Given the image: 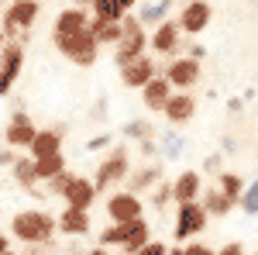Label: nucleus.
I'll return each mask as SVG.
<instances>
[{"label": "nucleus", "instance_id": "f257e3e1", "mask_svg": "<svg viewBox=\"0 0 258 255\" xmlns=\"http://www.w3.org/2000/svg\"><path fill=\"white\" fill-rule=\"evenodd\" d=\"M55 228H59V221L48 214V211H41V207H35V211H21V214H14V221H11V235L18 238V241H24V245H52V235H55Z\"/></svg>", "mask_w": 258, "mask_h": 255}, {"label": "nucleus", "instance_id": "f03ea898", "mask_svg": "<svg viewBox=\"0 0 258 255\" xmlns=\"http://www.w3.org/2000/svg\"><path fill=\"white\" fill-rule=\"evenodd\" d=\"M145 48H148V31H145V24L138 21V14H124L120 18V41L114 45V66H127V62H135L145 56Z\"/></svg>", "mask_w": 258, "mask_h": 255}, {"label": "nucleus", "instance_id": "7ed1b4c3", "mask_svg": "<svg viewBox=\"0 0 258 255\" xmlns=\"http://www.w3.org/2000/svg\"><path fill=\"white\" fill-rule=\"evenodd\" d=\"M152 241V228L148 221H127V224H110L100 231V245H120L124 255H138L145 245Z\"/></svg>", "mask_w": 258, "mask_h": 255}, {"label": "nucleus", "instance_id": "20e7f679", "mask_svg": "<svg viewBox=\"0 0 258 255\" xmlns=\"http://www.w3.org/2000/svg\"><path fill=\"white\" fill-rule=\"evenodd\" d=\"M127 176H131V152H127L124 145H114V148L103 156V162L97 166L93 190H97V196H100L103 190H110V186H120Z\"/></svg>", "mask_w": 258, "mask_h": 255}, {"label": "nucleus", "instance_id": "39448f33", "mask_svg": "<svg viewBox=\"0 0 258 255\" xmlns=\"http://www.w3.org/2000/svg\"><path fill=\"white\" fill-rule=\"evenodd\" d=\"M207 211H203V203L193 200V203H179L176 207V224H172V238L176 241H189V238L203 235V228H207Z\"/></svg>", "mask_w": 258, "mask_h": 255}, {"label": "nucleus", "instance_id": "423d86ee", "mask_svg": "<svg viewBox=\"0 0 258 255\" xmlns=\"http://www.w3.org/2000/svg\"><path fill=\"white\" fill-rule=\"evenodd\" d=\"M162 76L172 83L176 93H189L200 79H203V66H200L197 59H189V56H176V59H169V66H165Z\"/></svg>", "mask_w": 258, "mask_h": 255}, {"label": "nucleus", "instance_id": "0eeeda50", "mask_svg": "<svg viewBox=\"0 0 258 255\" xmlns=\"http://www.w3.org/2000/svg\"><path fill=\"white\" fill-rule=\"evenodd\" d=\"M107 217L110 224H127V221H141L145 217V200L131 190H114L107 196Z\"/></svg>", "mask_w": 258, "mask_h": 255}, {"label": "nucleus", "instance_id": "6e6552de", "mask_svg": "<svg viewBox=\"0 0 258 255\" xmlns=\"http://www.w3.org/2000/svg\"><path fill=\"white\" fill-rule=\"evenodd\" d=\"M210 18H214V7H210L207 0H186V4L179 7V14H176V24H179V31H182V35L197 38V35L207 31Z\"/></svg>", "mask_w": 258, "mask_h": 255}, {"label": "nucleus", "instance_id": "1a4fd4ad", "mask_svg": "<svg viewBox=\"0 0 258 255\" xmlns=\"http://www.w3.org/2000/svg\"><path fill=\"white\" fill-rule=\"evenodd\" d=\"M55 48H59L73 66H83V69L97 66V59H100V41L93 38L90 31H83V35H76V38H69V41H59Z\"/></svg>", "mask_w": 258, "mask_h": 255}, {"label": "nucleus", "instance_id": "9d476101", "mask_svg": "<svg viewBox=\"0 0 258 255\" xmlns=\"http://www.w3.org/2000/svg\"><path fill=\"white\" fill-rule=\"evenodd\" d=\"M21 66H24V45L21 41H7L0 48V97H7L14 90V83L21 76Z\"/></svg>", "mask_w": 258, "mask_h": 255}, {"label": "nucleus", "instance_id": "9b49d317", "mask_svg": "<svg viewBox=\"0 0 258 255\" xmlns=\"http://www.w3.org/2000/svg\"><path fill=\"white\" fill-rule=\"evenodd\" d=\"M86 28H90V14L80 11V7H66V11L55 14L52 41H55V45H59V41H69V38H76V35H83Z\"/></svg>", "mask_w": 258, "mask_h": 255}, {"label": "nucleus", "instance_id": "f8f14e48", "mask_svg": "<svg viewBox=\"0 0 258 255\" xmlns=\"http://www.w3.org/2000/svg\"><path fill=\"white\" fill-rule=\"evenodd\" d=\"M148 45H152V52H159V56H169V59H176L179 45H182V31H179L176 18H165L159 28H152V35H148Z\"/></svg>", "mask_w": 258, "mask_h": 255}, {"label": "nucleus", "instance_id": "ddd939ff", "mask_svg": "<svg viewBox=\"0 0 258 255\" xmlns=\"http://www.w3.org/2000/svg\"><path fill=\"white\" fill-rule=\"evenodd\" d=\"M155 76H159V66H155L152 56H141V59L120 66V79H124V86H127V90H145Z\"/></svg>", "mask_w": 258, "mask_h": 255}, {"label": "nucleus", "instance_id": "4468645a", "mask_svg": "<svg viewBox=\"0 0 258 255\" xmlns=\"http://www.w3.org/2000/svg\"><path fill=\"white\" fill-rule=\"evenodd\" d=\"M4 138H7V148H31V141L38 138V128L31 124V118H28L24 111H18V114L11 118V124H7Z\"/></svg>", "mask_w": 258, "mask_h": 255}, {"label": "nucleus", "instance_id": "2eb2a0df", "mask_svg": "<svg viewBox=\"0 0 258 255\" xmlns=\"http://www.w3.org/2000/svg\"><path fill=\"white\" fill-rule=\"evenodd\" d=\"M200 193H203V176H200L197 169H182L176 176V183H172V203H193V200H200Z\"/></svg>", "mask_w": 258, "mask_h": 255}, {"label": "nucleus", "instance_id": "dca6fc26", "mask_svg": "<svg viewBox=\"0 0 258 255\" xmlns=\"http://www.w3.org/2000/svg\"><path fill=\"white\" fill-rule=\"evenodd\" d=\"M172 93H176V90H172V83L159 73V76L141 90V104L148 107V114H159V111H165V104L172 100Z\"/></svg>", "mask_w": 258, "mask_h": 255}, {"label": "nucleus", "instance_id": "f3484780", "mask_svg": "<svg viewBox=\"0 0 258 255\" xmlns=\"http://www.w3.org/2000/svg\"><path fill=\"white\" fill-rule=\"evenodd\" d=\"M62 128H45L38 131V138L31 141V159H52V156H62Z\"/></svg>", "mask_w": 258, "mask_h": 255}, {"label": "nucleus", "instance_id": "a211bd4d", "mask_svg": "<svg viewBox=\"0 0 258 255\" xmlns=\"http://www.w3.org/2000/svg\"><path fill=\"white\" fill-rule=\"evenodd\" d=\"M162 114L169 118L172 128H176V124H186V121H193V114H197V100L189 97V93H172V100L165 104Z\"/></svg>", "mask_w": 258, "mask_h": 255}, {"label": "nucleus", "instance_id": "6ab92c4d", "mask_svg": "<svg viewBox=\"0 0 258 255\" xmlns=\"http://www.w3.org/2000/svg\"><path fill=\"white\" fill-rule=\"evenodd\" d=\"M93 200H97L93 179L76 176V183H73V186H69V193H66V207H73V211H90V207H93Z\"/></svg>", "mask_w": 258, "mask_h": 255}, {"label": "nucleus", "instance_id": "aec40b11", "mask_svg": "<svg viewBox=\"0 0 258 255\" xmlns=\"http://www.w3.org/2000/svg\"><path fill=\"white\" fill-rule=\"evenodd\" d=\"M159 183H162V166H159V162H152V166L145 162L141 169H135V173L127 176V190H131V193H141V190L152 193Z\"/></svg>", "mask_w": 258, "mask_h": 255}, {"label": "nucleus", "instance_id": "412c9836", "mask_svg": "<svg viewBox=\"0 0 258 255\" xmlns=\"http://www.w3.org/2000/svg\"><path fill=\"white\" fill-rule=\"evenodd\" d=\"M200 203H203L207 217H227L231 211H234V203H231L227 196L220 193L217 186H203V193H200Z\"/></svg>", "mask_w": 258, "mask_h": 255}, {"label": "nucleus", "instance_id": "4be33fe9", "mask_svg": "<svg viewBox=\"0 0 258 255\" xmlns=\"http://www.w3.org/2000/svg\"><path fill=\"white\" fill-rule=\"evenodd\" d=\"M11 173H14V179L24 186V193L41 196V190H38V169H35V159H31V156H28V159H18Z\"/></svg>", "mask_w": 258, "mask_h": 255}, {"label": "nucleus", "instance_id": "5701e85b", "mask_svg": "<svg viewBox=\"0 0 258 255\" xmlns=\"http://www.w3.org/2000/svg\"><path fill=\"white\" fill-rule=\"evenodd\" d=\"M55 221H59L62 235H86V231H90V211H73V207H66Z\"/></svg>", "mask_w": 258, "mask_h": 255}, {"label": "nucleus", "instance_id": "b1692460", "mask_svg": "<svg viewBox=\"0 0 258 255\" xmlns=\"http://www.w3.org/2000/svg\"><path fill=\"white\" fill-rule=\"evenodd\" d=\"M86 31L100 41V48H103V45L114 48V45L120 41V21H97V18H90V28H86Z\"/></svg>", "mask_w": 258, "mask_h": 255}, {"label": "nucleus", "instance_id": "393cba45", "mask_svg": "<svg viewBox=\"0 0 258 255\" xmlns=\"http://www.w3.org/2000/svg\"><path fill=\"white\" fill-rule=\"evenodd\" d=\"M217 190H220L224 196H227V200H231L234 207H238V203H241V196H244V190H248V183H244V179H241L238 173H220Z\"/></svg>", "mask_w": 258, "mask_h": 255}, {"label": "nucleus", "instance_id": "a878e982", "mask_svg": "<svg viewBox=\"0 0 258 255\" xmlns=\"http://www.w3.org/2000/svg\"><path fill=\"white\" fill-rule=\"evenodd\" d=\"M169 7H172L169 0H155V4H141L138 21H141V24H155V28H159L162 21H165V11H169Z\"/></svg>", "mask_w": 258, "mask_h": 255}, {"label": "nucleus", "instance_id": "bb28decb", "mask_svg": "<svg viewBox=\"0 0 258 255\" xmlns=\"http://www.w3.org/2000/svg\"><path fill=\"white\" fill-rule=\"evenodd\" d=\"M35 169H38V183L45 179H55L59 173H66V156H52V159H35Z\"/></svg>", "mask_w": 258, "mask_h": 255}, {"label": "nucleus", "instance_id": "cd10ccee", "mask_svg": "<svg viewBox=\"0 0 258 255\" xmlns=\"http://www.w3.org/2000/svg\"><path fill=\"white\" fill-rule=\"evenodd\" d=\"M124 135L135 138V141H152V138H155V128H152L148 118H138V121H127V124H124Z\"/></svg>", "mask_w": 258, "mask_h": 255}, {"label": "nucleus", "instance_id": "c85d7f7f", "mask_svg": "<svg viewBox=\"0 0 258 255\" xmlns=\"http://www.w3.org/2000/svg\"><path fill=\"white\" fill-rule=\"evenodd\" d=\"M93 18L97 21H120L124 11H120L117 0H93Z\"/></svg>", "mask_w": 258, "mask_h": 255}, {"label": "nucleus", "instance_id": "c756f323", "mask_svg": "<svg viewBox=\"0 0 258 255\" xmlns=\"http://www.w3.org/2000/svg\"><path fill=\"white\" fill-rule=\"evenodd\" d=\"M73 183H76V173H69V169H66V173H59L55 179H48V193H55V196L66 200V193H69V186H73Z\"/></svg>", "mask_w": 258, "mask_h": 255}, {"label": "nucleus", "instance_id": "7c9ffc66", "mask_svg": "<svg viewBox=\"0 0 258 255\" xmlns=\"http://www.w3.org/2000/svg\"><path fill=\"white\" fill-rule=\"evenodd\" d=\"M169 200H172V183H159V186H155V193H152V207L162 211Z\"/></svg>", "mask_w": 258, "mask_h": 255}, {"label": "nucleus", "instance_id": "2f4dec72", "mask_svg": "<svg viewBox=\"0 0 258 255\" xmlns=\"http://www.w3.org/2000/svg\"><path fill=\"white\" fill-rule=\"evenodd\" d=\"M241 207L248 211V214H258V179L244 190V196H241Z\"/></svg>", "mask_w": 258, "mask_h": 255}, {"label": "nucleus", "instance_id": "473e14b6", "mask_svg": "<svg viewBox=\"0 0 258 255\" xmlns=\"http://www.w3.org/2000/svg\"><path fill=\"white\" fill-rule=\"evenodd\" d=\"M138 255H169V245H165V241H155V238H152V241H148V245H145V248H141Z\"/></svg>", "mask_w": 258, "mask_h": 255}, {"label": "nucleus", "instance_id": "72a5a7b5", "mask_svg": "<svg viewBox=\"0 0 258 255\" xmlns=\"http://www.w3.org/2000/svg\"><path fill=\"white\" fill-rule=\"evenodd\" d=\"M182 255H217L210 245H203V241H193V245H186L182 248Z\"/></svg>", "mask_w": 258, "mask_h": 255}, {"label": "nucleus", "instance_id": "f704fd0d", "mask_svg": "<svg viewBox=\"0 0 258 255\" xmlns=\"http://www.w3.org/2000/svg\"><path fill=\"white\" fill-rule=\"evenodd\" d=\"M18 152H14V148H7V145H4V148H0V166H11V169H14V162H18Z\"/></svg>", "mask_w": 258, "mask_h": 255}, {"label": "nucleus", "instance_id": "c9c22d12", "mask_svg": "<svg viewBox=\"0 0 258 255\" xmlns=\"http://www.w3.org/2000/svg\"><path fill=\"white\" fill-rule=\"evenodd\" d=\"M217 255H244V245H241V241H231V245H224Z\"/></svg>", "mask_w": 258, "mask_h": 255}, {"label": "nucleus", "instance_id": "e433bc0d", "mask_svg": "<svg viewBox=\"0 0 258 255\" xmlns=\"http://www.w3.org/2000/svg\"><path fill=\"white\" fill-rule=\"evenodd\" d=\"M186 56H189V59H203V45H200V41H189V45H186Z\"/></svg>", "mask_w": 258, "mask_h": 255}, {"label": "nucleus", "instance_id": "4c0bfd02", "mask_svg": "<svg viewBox=\"0 0 258 255\" xmlns=\"http://www.w3.org/2000/svg\"><path fill=\"white\" fill-rule=\"evenodd\" d=\"M107 141H110V135H97V138H90V141H86V148L93 152V148H103Z\"/></svg>", "mask_w": 258, "mask_h": 255}, {"label": "nucleus", "instance_id": "58836bf2", "mask_svg": "<svg viewBox=\"0 0 258 255\" xmlns=\"http://www.w3.org/2000/svg\"><path fill=\"white\" fill-rule=\"evenodd\" d=\"M203 169H207V173H217L220 169V156H210L207 162H203Z\"/></svg>", "mask_w": 258, "mask_h": 255}, {"label": "nucleus", "instance_id": "ea45409f", "mask_svg": "<svg viewBox=\"0 0 258 255\" xmlns=\"http://www.w3.org/2000/svg\"><path fill=\"white\" fill-rule=\"evenodd\" d=\"M117 4H120V11H124V14H131V11L138 7V0H117Z\"/></svg>", "mask_w": 258, "mask_h": 255}, {"label": "nucleus", "instance_id": "a19ab883", "mask_svg": "<svg viewBox=\"0 0 258 255\" xmlns=\"http://www.w3.org/2000/svg\"><path fill=\"white\" fill-rule=\"evenodd\" d=\"M73 7H80V11H86V7H93V0H73Z\"/></svg>", "mask_w": 258, "mask_h": 255}, {"label": "nucleus", "instance_id": "79ce46f5", "mask_svg": "<svg viewBox=\"0 0 258 255\" xmlns=\"http://www.w3.org/2000/svg\"><path fill=\"white\" fill-rule=\"evenodd\" d=\"M7 248H11V241H7V235L0 231V252H7Z\"/></svg>", "mask_w": 258, "mask_h": 255}, {"label": "nucleus", "instance_id": "37998d69", "mask_svg": "<svg viewBox=\"0 0 258 255\" xmlns=\"http://www.w3.org/2000/svg\"><path fill=\"white\" fill-rule=\"evenodd\" d=\"M86 255H114V252H107V248H90Z\"/></svg>", "mask_w": 258, "mask_h": 255}, {"label": "nucleus", "instance_id": "c03bdc74", "mask_svg": "<svg viewBox=\"0 0 258 255\" xmlns=\"http://www.w3.org/2000/svg\"><path fill=\"white\" fill-rule=\"evenodd\" d=\"M169 255H182V248H176V245H172V248H169Z\"/></svg>", "mask_w": 258, "mask_h": 255}, {"label": "nucleus", "instance_id": "a18cd8bd", "mask_svg": "<svg viewBox=\"0 0 258 255\" xmlns=\"http://www.w3.org/2000/svg\"><path fill=\"white\" fill-rule=\"evenodd\" d=\"M4 45H7V38H4V28H0V48H4Z\"/></svg>", "mask_w": 258, "mask_h": 255}, {"label": "nucleus", "instance_id": "49530a36", "mask_svg": "<svg viewBox=\"0 0 258 255\" xmlns=\"http://www.w3.org/2000/svg\"><path fill=\"white\" fill-rule=\"evenodd\" d=\"M0 255H18V252H14V248H7V252H0Z\"/></svg>", "mask_w": 258, "mask_h": 255}, {"label": "nucleus", "instance_id": "de8ad7c7", "mask_svg": "<svg viewBox=\"0 0 258 255\" xmlns=\"http://www.w3.org/2000/svg\"><path fill=\"white\" fill-rule=\"evenodd\" d=\"M11 4H21V0H11Z\"/></svg>", "mask_w": 258, "mask_h": 255}, {"label": "nucleus", "instance_id": "09e8293b", "mask_svg": "<svg viewBox=\"0 0 258 255\" xmlns=\"http://www.w3.org/2000/svg\"><path fill=\"white\" fill-rule=\"evenodd\" d=\"M169 4H176V0H169Z\"/></svg>", "mask_w": 258, "mask_h": 255}, {"label": "nucleus", "instance_id": "8fccbe9b", "mask_svg": "<svg viewBox=\"0 0 258 255\" xmlns=\"http://www.w3.org/2000/svg\"><path fill=\"white\" fill-rule=\"evenodd\" d=\"M255 255H258V252H255Z\"/></svg>", "mask_w": 258, "mask_h": 255}]
</instances>
